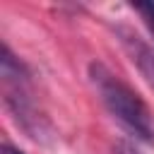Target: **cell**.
Masks as SVG:
<instances>
[{
    "label": "cell",
    "mask_w": 154,
    "mask_h": 154,
    "mask_svg": "<svg viewBox=\"0 0 154 154\" xmlns=\"http://www.w3.org/2000/svg\"><path fill=\"white\" fill-rule=\"evenodd\" d=\"M87 75L103 108L111 113V118L118 120V125L128 130L135 140L154 144V116L147 101L99 60L89 63Z\"/></svg>",
    "instance_id": "6da1fadb"
},
{
    "label": "cell",
    "mask_w": 154,
    "mask_h": 154,
    "mask_svg": "<svg viewBox=\"0 0 154 154\" xmlns=\"http://www.w3.org/2000/svg\"><path fill=\"white\" fill-rule=\"evenodd\" d=\"M0 79H2V101L14 123L36 142H46L51 137V123L38 111L34 89H31V72L24 60H19L7 43L0 48Z\"/></svg>",
    "instance_id": "7a4b0ae2"
},
{
    "label": "cell",
    "mask_w": 154,
    "mask_h": 154,
    "mask_svg": "<svg viewBox=\"0 0 154 154\" xmlns=\"http://www.w3.org/2000/svg\"><path fill=\"white\" fill-rule=\"evenodd\" d=\"M113 31H116V38L120 41L123 51L128 53L130 63L140 70V75H142V77L147 79V84L154 89V46H152L147 38H142L135 29H130V26H125V24H118Z\"/></svg>",
    "instance_id": "3957f363"
},
{
    "label": "cell",
    "mask_w": 154,
    "mask_h": 154,
    "mask_svg": "<svg viewBox=\"0 0 154 154\" xmlns=\"http://www.w3.org/2000/svg\"><path fill=\"white\" fill-rule=\"evenodd\" d=\"M132 10L142 17V22L147 24L149 34L154 36V2H135V5H132Z\"/></svg>",
    "instance_id": "277c9868"
},
{
    "label": "cell",
    "mask_w": 154,
    "mask_h": 154,
    "mask_svg": "<svg viewBox=\"0 0 154 154\" xmlns=\"http://www.w3.org/2000/svg\"><path fill=\"white\" fill-rule=\"evenodd\" d=\"M0 152H2V154H24L22 149H17V147H12L10 142H2V147H0Z\"/></svg>",
    "instance_id": "5b68a950"
}]
</instances>
